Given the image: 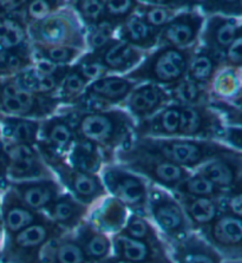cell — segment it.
Segmentation results:
<instances>
[{
    "label": "cell",
    "mask_w": 242,
    "mask_h": 263,
    "mask_svg": "<svg viewBox=\"0 0 242 263\" xmlns=\"http://www.w3.org/2000/svg\"><path fill=\"white\" fill-rule=\"evenodd\" d=\"M69 115L76 138L92 143L101 151L105 164L115 163V155L129 144L136 122L122 107L108 110L79 111L61 107Z\"/></svg>",
    "instance_id": "obj_1"
},
{
    "label": "cell",
    "mask_w": 242,
    "mask_h": 263,
    "mask_svg": "<svg viewBox=\"0 0 242 263\" xmlns=\"http://www.w3.org/2000/svg\"><path fill=\"white\" fill-rule=\"evenodd\" d=\"M130 145L145 153L156 155L189 171H195L207 162L222 155L242 153L217 141L182 137H133Z\"/></svg>",
    "instance_id": "obj_2"
},
{
    "label": "cell",
    "mask_w": 242,
    "mask_h": 263,
    "mask_svg": "<svg viewBox=\"0 0 242 263\" xmlns=\"http://www.w3.org/2000/svg\"><path fill=\"white\" fill-rule=\"evenodd\" d=\"M197 46L189 49L157 46L124 77L137 84L153 83L163 87L172 86L185 78L190 59Z\"/></svg>",
    "instance_id": "obj_3"
},
{
    "label": "cell",
    "mask_w": 242,
    "mask_h": 263,
    "mask_svg": "<svg viewBox=\"0 0 242 263\" xmlns=\"http://www.w3.org/2000/svg\"><path fill=\"white\" fill-rule=\"evenodd\" d=\"M115 163L144 178L150 184L160 186L172 194L193 173L156 155L134 147L130 143L117 151Z\"/></svg>",
    "instance_id": "obj_4"
},
{
    "label": "cell",
    "mask_w": 242,
    "mask_h": 263,
    "mask_svg": "<svg viewBox=\"0 0 242 263\" xmlns=\"http://www.w3.org/2000/svg\"><path fill=\"white\" fill-rule=\"evenodd\" d=\"M31 45L65 46L86 52V30L69 2L61 10L53 12L37 23L27 26Z\"/></svg>",
    "instance_id": "obj_5"
},
{
    "label": "cell",
    "mask_w": 242,
    "mask_h": 263,
    "mask_svg": "<svg viewBox=\"0 0 242 263\" xmlns=\"http://www.w3.org/2000/svg\"><path fill=\"white\" fill-rule=\"evenodd\" d=\"M63 234L66 233L45 216L17 234L5 237L0 252V262L41 263L45 247Z\"/></svg>",
    "instance_id": "obj_6"
},
{
    "label": "cell",
    "mask_w": 242,
    "mask_h": 263,
    "mask_svg": "<svg viewBox=\"0 0 242 263\" xmlns=\"http://www.w3.org/2000/svg\"><path fill=\"white\" fill-rule=\"evenodd\" d=\"M43 159L52 171L64 191L89 208L108 196L99 175L84 173L69 164L66 157H61L49 151L39 150Z\"/></svg>",
    "instance_id": "obj_7"
},
{
    "label": "cell",
    "mask_w": 242,
    "mask_h": 263,
    "mask_svg": "<svg viewBox=\"0 0 242 263\" xmlns=\"http://www.w3.org/2000/svg\"><path fill=\"white\" fill-rule=\"evenodd\" d=\"M148 216L168 246L193 233L175 195L154 184L149 185Z\"/></svg>",
    "instance_id": "obj_8"
},
{
    "label": "cell",
    "mask_w": 242,
    "mask_h": 263,
    "mask_svg": "<svg viewBox=\"0 0 242 263\" xmlns=\"http://www.w3.org/2000/svg\"><path fill=\"white\" fill-rule=\"evenodd\" d=\"M109 196L124 204L132 214L148 217V195L150 183L138 175L111 163L103 166L99 173Z\"/></svg>",
    "instance_id": "obj_9"
},
{
    "label": "cell",
    "mask_w": 242,
    "mask_h": 263,
    "mask_svg": "<svg viewBox=\"0 0 242 263\" xmlns=\"http://www.w3.org/2000/svg\"><path fill=\"white\" fill-rule=\"evenodd\" d=\"M138 84L124 76L106 74L91 82L81 98L72 106L65 109L79 111L108 110L122 107Z\"/></svg>",
    "instance_id": "obj_10"
},
{
    "label": "cell",
    "mask_w": 242,
    "mask_h": 263,
    "mask_svg": "<svg viewBox=\"0 0 242 263\" xmlns=\"http://www.w3.org/2000/svg\"><path fill=\"white\" fill-rule=\"evenodd\" d=\"M180 107L181 116L177 137L224 143L227 124L215 109L209 104Z\"/></svg>",
    "instance_id": "obj_11"
},
{
    "label": "cell",
    "mask_w": 242,
    "mask_h": 263,
    "mask_svg": "<svg viewBox=\"0 0 242 263\" xmlns=\"http://www.w3.org/2000/svg\"><path fill=\"white\" fill-rule=\"evenodd\" d=\"M5 158L7 183L54 178L35 146L5 145Z\"/></svg>",
    "instance_id": "obj_12"
},
{
    "label": "cell",
    "mask_w": 242,
    "mask_h": 263,
    "mask_svg": "<svg viewBox=\"0 0 242 263\" xmlns=\"http://www.w3.org/2000/svg\"><path fill=\"white\" fill-rule=\"evenodd\" d=\"M222 257L240 261L242 254L241 217L220 213L208 227L200 233Z\"/></svg>",
    "instance_id": "obj_13"
},
{
    "label": "cell",
    "mask_w": 242,
    "mask_h": 263,
    "mask_svg": "<svg viewBox=\"0 0 242 263\" xmlns=\"http://www.w3.org/2000/svg\"><path fill=\"white\" fill-rule=\"evenodd\" d=\"M206 17L197 9L180 11L160 30L157 46L189 49L197 46Z\"/></svg>",
    "instance_id": "obj_14"
},
{
    "label": "cell",
    "mask_w": 242,
    "mask_h": 263,
    "mask_svg": "<svg viewBox=\"0 0 242 263\" xmlns=\"http://www.w3.org/2000/svg\"><path fill=\"white\" fill-rule=\"evenodd\" d=\"M113 256L128 263H174L169 246L163 242H145L122 234L111 236Z\"/></svg>",
    "instance_id": "obj_15"
},
{
    "label": "cell",
    "mask_w": 242,
    "mask_h": 263,
    "mask_svg": "<svg viewBox=\"0 0 242 263\" xmlns=\"http://www.w3.org/2000/svg\"><path fill=\"white\" fill-rule=\"evenodd\" d=\"M75 141L76 135L69 115L58 110L52 116L41 121L38 143L35 147L39 150L49 151L57 156L66 157Z\"/></svg>",
    "instance_id": "obj_16"
},
{
    "label": "cell",
    "mask_w": 242,
    "mask_h": 263,
    "mask_svg": "<svg viewBox=\"0 0 242 263\" xmlns=\"http://www.w3.org/2000/svg\"><path fill=\"white\" fill-rule=\"evenodd\" d=\"M85 53L99 64L106 74L118 76H125L133 71L146 54L117 38H114L101 49Z\"/></svg>",
    "instance_id": "obj_17"
},
{
    "label": "cell",
    "mask_w": 242,
    "mask_h": 263,
    "mask_svg": "<svg viewBox=\"0 0 242 263\" xmlns=\"http://www.w3.org/2000/svg\"><path fill=\"white\" fill-rule=\"evenodd\" d=\"M169 104H172V101L165 87L153 83H143L135 87L122 105V109H124L135 122L140 123Z\"/></svg>",
    "instance_id": "obj_18"
},
{
    "label": "cell",
    "mask_w": 242,
    "mask_h": 263,
    "mask_svg": "<svg viewBox=\"0 0 242 263\" xmlns=\"http://www.w3.org/2000/svg\"><path fill=\"white\" fill-rule=\"evenodd\" d=\"M240 37H242L241 18L209 15L206 17L198 43L201 46L222 54Z\"/></svg>",
    "instance_id": "obj_19"
},
{
    "label": "cell",
    "mask_w": 242,
    "mask_h": 263,
    "mask_svg": "<svg viewBox=\"0 0 242 263\" xmlns=\"http://www.w3.org/2000/svg\"><path fill=\"white\" fill-rule=\"evenodd\" d=\"M0 214L5 237L12 236L45 217L44 214L27 206L10 186H6L0 195Z\"/></svg>",
    "instance_id": "obj_20"
},
{
    "label": "cell",
    "mask_w": 242,
    "mask_h": 263,
    "mask_svg": "<svg viewBox=\"0 0 242 263\" xmlns=\"http://www.w3.org/2000/svg\"><path fill=\"white\" fill-rule=\"evenodd\" d=\"M6 186L13 189L27 206L42 214H44V211L64 193V189L55 177L9 182L6 183Z\"/></svg>",
    "instance_id": "obj_21"
},
{
    "label": "cell",
    "mask_w": 242,
    "mask_h": 263,
    "mask_svg": "<svg viewBox=\"0 0 242 263\" xmlns=\"http://www.w3.org/2000/svg\"><path fill=\"white\" fill-rule=\"evenodd\" d=\"M195 171L207 177L222 191L242 186V153L222 155Z\"/></svg>",
    "instance_id": "obj_22"
},
{
    "label": "cell",
    "mask_w": 242,
    "mask_h": 263,
    "mask_svg": "<svg viewBox=\"0 0 242 263\" xmlns=\"http://www.w3.org/2000/svg\"><path fill=\"white\" fill-rule=\"evenodd\" d=\"M130 211L116 198L106 196L90 209L86 221L109 236L116 235L124 228Z\"/></svg>",
    "instance_id": "obj_23"
},
{
    "label": "cell",
    "mask_w": 242,
    "mask_h": 263,
    "mask_svg": "<svg viewBox=\"0 0 242 263\" xmlns=\"http://www.w3.org/2000/svg\"><path fill=\"white\" fill-rule=\"evenodd\" d=\"M174 263H222L221 255L198 233L169 246Z\"/></svg>",
    "instance_id": "obj_24"
},
{
    "label": "cell",
    "mask_w": 242,
    "mask_h": 263,
    "mask_svg": "<svg viewBox=\"0 0 242 263\" xmlns=\"http://www.w3.org/2000/svg\"><path fill=\"white\" fill-rule=\"evenodd\" d=\"M90 209L64 191L44 211V215L65 233H73L86 220Z\"/></svg>",
    "instance_id": "obj_25"
},
{
    "label": "cell",
    "mask_w": 242,
    "mask_h": 263,
    "mask_svg": "<svg viewBox=\"0 0 242 263\" xmlns=\"http://www.w3.org/2000/svg\"><path fill=\"white\" fill-rule=\"evenodd\" d=\"M180 116L181 107L176 104H169L145 121L136 123L134 137H177Z\"/></svg>",
    "instance_id": "obj_26"
},
{
    "label": "cell",
    "mask_w": 242,
    "mask_h": 263,
    "mask_svg": "<svg viewBox=\"0 0 242 263\" xmlns=\"http://www.w3.org/2000/svg\"><path fill=\"white\" fill-rule=\"evenodd\" d=\"M89 263H99L113 255L111 236L84 221L72 233Z\"/></svg>",
    "instance_id": "obj_27"
},
{
    "label": "cell",
    "mask_w": 242,
    "mask_h": 263,
    "mask_svg": "<svg viewBox=\"0 0 242 263\" xmlns=\"http://www.w3.org/2000/svg\"><path fill=\"white\" fill-rule=\"evenodd\" d=\"M158 34L160 30L149 26L136 13H133L118 27L116 38L142 52L148 53L157 47Z\"/></svg>",
    "instance_id": "obj_28"
},
{
    "label": "cell",
    "mask_w": 242,
    "mask_h": 263,
    "mask_svg": "<svg viewBox=\"0 0 242 263\" xmlns=\"http://www.w3.org/2000/svg\"><path fill=\"white\" fill-rule=\"evenodd\" d=\"M222 66V54L198 45L190 59L185 77L209 92V87Z\"/></svg>",
    "instance_id": "obj_29"
},
{
    "label": "cell",
    "mask_w": 242,
    "mask_h": 263,
    "mask_svg": "<svg viewBox=\"0 0 242 263\" xmlns=\"http://www.w3.org/2000/svg\"><path fill=\"white\" fill-rule=\"evenodd\" d=\"M197 2H138L135 13L145 24L156 30L165 26L180 11L195 9Z\"/></svg>",
    "instance_id": "obj_30"
},
{
    "label": "cell",
    "mask_w": 242,
    "mask_h": 263,
    "mask_svg": "<svg viewBox=\"0 0 242 263\" xmlns=\"http://www.w3.org/2000/svg\"><path fill=\"white\" fill-rule=\"evenodd\" d=\"M41 121L0 114V131L5 145H32L38 143Z\"/></svg>",
    "instance_id": "obj_31"
},
{
    "label": "cell",
    "mask_w": 242,
    "mask_h": 263,
    "mask_svg": "<svg viewBox=\"0 0 242 263\" xmlns=\"http://www.w3.org/2000/svg\"><path fill=\"white\" fill-rule=\"evenodd\" d=\"M175 196L184 211L190 228L195 233H200L202 229L208 227L220 214L217 200L215 198L177 196V195Z\"/></svg>",
    "instance_id": "obj_32"
},
{
    "label": "cell",
    "mask_w": 242,
    "mask_h": 263,
    "mask_svg": "<svg viewBox=\"0 0 242 263\" xmlns=\"http://www.w3.org/2000/svg\"><path fill=\"white\" fill-rule=\"evenodd\" d=\"M209 97L241 107V67L222 66L209 87Z\"/></svg>",
    "instance_id": "obj_33"
},
{
    "label": "cell",
    "mask_w": 242,
    "mask_h": 263,
    "mask_svg": "<svg viewBox=\"0 0 242 263\" xmlns=\"http://www.w3.org/2000/svg\"><path fill=\"white\" fill-rule=\"evenodd\" d=\"M41 263H89L72 233L55 237L43 250Z\"/></svg>",
    "instance_id": "obj_34"
},
{
    "label": "cell",
    "mask_w": 242,
    "mask_h": 263,
    "mask_svg": "<svg viewBox=\"0 0 242 263\" xmlns=\"http://www.w3.org/2000/svg\"><path fill=\"white\" fill-rule=\"evenodd\" d=\"M27 24L21 9L0 17V50H13L30 46Z\"/></svg>",
    "instance_id": "obj_35"
},
{
    "label": "cell",
    "mask_w": 242,
    "mask_h": 263,
    "mask_svg": "<svg viewBox=\"0 0 242 263\" xmlns=\"http://www.w3.org/2000/svg\"><path fill=\"white\" fill-rule=\"evenodd\" d=\"M66 161L73 168L94 175H99L105 165L104 157L98 147L92 143L78 138L67 154Z\"/></svg>",
    "instance_id": "obj_36"
},
{
    "label": "cell",
    "mask_w": 242,
    "mask_h": 263,
    "mask_svg": "<svg viewBox=\"0 0 242 263\" xmlns=\"http://www.w3.org/2000/svg\"><path fill=\"white\" fill-rule=\"evenodd\" d=\"M13 78L19 85L30 92L57 97L59 86L64 77L44 74L31 66L29 69L24 70L23 72L13 76Z\"/></svg>",
    "instance_id": "obj_37"
},
{
    "label": "cell",
    "mask_w": 242,
    "mask_h": 263,
    "mask_svg": "<svg viewBox=\"0 0 242 263\" xmlns=\"http://www.w3.org/2000/svg\"><path fill=\"white\" fill-rule=\"evenodd\" d=\"M172 104L178 106H194L209 104V92L203 87L190 81L187 77L177 82L176 84L165 87Z\"/></svg>",
    "instance_id": "obj_38"
},
{
    "label": "cell",
    "mask_w": 242,
    "mask_h": 263,
    "mask_svg": "<svg viewBox=\"0 0 242 263\" xmlns=\"http://www.w3.org/2000/svg\"><path fill=\"white\" fill-rule=\"evenodd\" d=\"M33 65L32 46L0 50V78L13 77Z\"/></svg>",
    "instance_id": "obj_39"
},
{
    "label": "cell",
    "mask_w": 242,
    "mask_h": 263,
    "mask_svg": "<svg viewBox=\"0 0 242 263\" xmlns=\"http://www.w3.org/2000/svg\"><path fill=\"white\" fill-rule=\"evenodd\" d=\"M90 82L76 69V66L70 65L64 78L59 86L57 98L61 102V107H70L76 103L84 92Z\"/></svg>",
    "instance_id": "obj_40"
},
{
    "label": "cell",
    "mask_w": 242,
    "mask_h": 263,
    "mask_svg": "<svg viewBox=\"0 0 242 263\" xmlns=\"http://www.w3.org/2000/svg\"><path fill=\"white\" fill-rule=\"evenodd\" d=\"M226 193L209 181L207 177L201 175L197 171H193L190 176L184 179L180 185L177 186L174 195L177 196H190V197H209L219 198Z\"/></svg>",
    "instance_id": "obj_41"
},
{
    "label": "cell",
    "mask_w": 242,
    "mask_h": 263,
    "mask_svg": "<svg viewBox=\"0 0 242 263\" xmlns=\"http://www.w3.org/2000/svg\"><path fill=\"white\" fill-rule=\"evenodd\" d=\"M120 234L124 235L126 237L134 238L138 241L145 242H163L164 240L158 233L156 227L148 217L141 216L137 214H129L128 220ZM165 242V241H164Z\"/></svg>",
    "instance_id": "obj_42"
},
{
    "label": "cell",
    "mask_w": 242,
    "mask_h": 263,
    "mask_svg": "<svg viewBox=\"0 0 242 263\" xmlns=\"http://www.w3.org/2000/svg\"><path fill=\"white\" fill-rule=\"evenodd\" d=\"M71 9L77 14L86 31L104 21V2L101 0H79L69 2Z\"/></svg>",
    "instance_id": "obj_43"
},
{
    "label": "cell",
    "mask_w": 242,
    "mask_h": 263,
    "mask_svg": "<svg viewBox=\"0 0 242 263\" xmlns=\"http://www.w3.org/2000/svg\"><path fill=\"white\" fill-rule=\"evenodd\" d=\"M67 2H58V0H32V2H23L21 13L27 26L37 23L42 19L49 17L53 12L61 10L66 5Z\"/></svg>",
    "instance_id": "obj_44"
},
{
    "label": "cell",
    "mask_w": 242,
    "mask_h": 263,
    "mask_svg": "<svg viewBox=\"0 0 242 263\" xmlns=\"http://www.w3.org/2000/svg\"><path fill=\"white\" fill-rule=\"evenodd\" d=\"M32 46L34 52L58 66H70L85 52L65 46Z\"/></svg>",
    "instance_id": "obj_45"
},
{
    "label": "cell",
    "mask_w": 242,
    "mask_h": 263,
    "mask_svg": "<svg viewBox=\"0 0 242 263\" xmlns=\"http://www.w3.org/2000/svg\"><path fill=\"white\" fill-rule=\"evenodd\" d=\"M118 27L108 21H103L92 29L86 31V47L88 51H95L101 49L114 38H116Z\"/></svg>",
    "instance_id": "obj_46"
},
{
    "label": "cell",
    "mask_w": 242,
    "mask_h": 263,
    "mask_svg": "<svg viewBox=\"0 0 242 263\" xmlns=\"http://www.w3.org/2000/svg\"><path fill=\"white\" fill-rule=\"evenodd\" d=\"M197 9L204 17L209 15H226V17H242V2H197Z\"/></svg>",
    "instance_id": "obj_47"
},
{
    "label": "cell",
    "mask_w": 242,
    "mask_h": 263,
    "mask_svg": "<svg viewBox=\"0 0 242 263\" xmlns=\"http://www.w3.org/2000/svg\"><path fill=\"white\" fill-rule=\"evenodd\" d=\"M138 6V2L126 0V2H104V19L113 23L117 27L126 21L130 15L135 13Z\"/></svg>",
    "instance_id": "obj_48"
},
{
    "label": "cell",
    "mask_w": 242,
    "mask_h": 263,
    "mask_svg": "<svg viewBox=\"0 0 242 263\" xmlns=\"http://www.w3.org/2000/svg\"><path fill=\"white\" fill-rule=\"evenodd\" d=\"M219 211L222 214H229L241 217L242 211V186H237L222 195L217 200Z\"/></svg>",
    "instance_id": "obj_49"
},
{
    "label": "cell",
    "mask_w": 242,
    "mask_h": 263,
    "mask_svg": "<svg viewBox=\"0 0 242 263\" xmlns=\"http://www.w3.org/2000/svg\"><path fill=\"white\" fill-rule=\"evenodd\" d=\"M224 66L241 67L242 66V37L237 38L232 45H229L222 53Z\"/></svg>",
    "instance_id": "obj_50"
},
{
    "label": "cell",
    "mask_w": 242,
    "mask_h": 263,
    "mask_svg": "<svg viewBox=\"0 0 242 263\" xmlns=\"http://www.w3.org/2000/svg\"><path fill=\"white\" fill-rule=\"evenodd\" d=\"M6 158H5V143L3 141L2 131H0V189L6 188Z\"/></svg>",
    "instance_id": "obj_51"
},
{
    "label": "cell",
    "mask_w": 242,
    "mask_h": 263,
    "mask_svg": "<svg viewBox=\"0 0 242 263\" xmlns=\"http://www.w3.org/2000/svg\"><path fill=\"white\" fill-rule=\"evenodd\" d=\"M4 240H5V232H4V226L2 220V214H0V252H2Z\"/></svg>",
    "instance_id": "obj_52"
},
{
    "label": "cell",
    "mask_w": 242,
    "mask_h": 263,
    "mask_svg": "<svg viewBox=\"0 0 242 263\" xmlns=\"http://www.w3.org/2000/svg\"><path fill=\"white\" fill-rule=\"evenodd\" d=\"M99 263H128V262H125V261H123V260H120V258L115 257V256H113V255H111L110 257L105 258V260H103V261H101Z\"/></svg>",
    "instance_id": "obj_53"
}]
</instances>
